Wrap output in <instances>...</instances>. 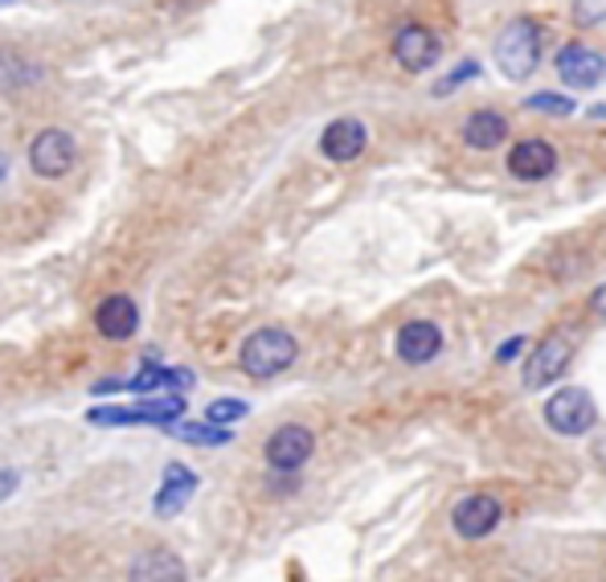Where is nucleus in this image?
<instances>
[{
  "label": "nucleus",
  "mask_w": 606,
  "mask_h": 582,
  "mask_svg": "<svg viewBox=\"0 0 606 582\" xmlns=\"http://www.w3.org/2000/svg\"><path fill=\"white\" fill-rule=\"evenodd\" d=\"M300 357V345H295V336L288 328H255V333L242 341V349H238V365H242L246 378H279L283 369H291Z\"/></svg>",
  "instance_id": "nucleus-1"
},
{
  "label": "nucleus",
  "mask_w": 606,
  "mask_h": 582,
  "mask_svg": "<svg viewBox=\"0 0 606 582\" xmlns=\"http://www.w3.org/2000/svg\"><path fill=\"white\" fill-rule=\"evenodd\" d=\"M541 37H545V30L537 25L533 17H517V21H508L505 30H500L491 54H496V66H500V74H505L508 83H524L537 71Z\"/></svg>",
  "instance_id": "nucleus-2"
},
{
  "label": "nucleus",
  "mask_w": 606,
  "mask_h": 582,
  "mask_svg": "<svg viewBox=\"0 0 606 582\" xmlns=\"http://www.w3.org/2000/svg\"><path fill=\"white\" fill-rule=\"evenodd\" d=\"M545 422L558 435H586L598 422V407L582 386H562L545 398Z\"/></svg>",
  "instance_id": "nucleus-3"
},
{
  "label": "nucleus",
  "mask_w": 606,
  "mask_h": 582,
  "mask_svg": "<svg viewBox=\"0 0 606 582\" xmlns=\"http://www.w3.org/2000/svg\"><path fill=\"white\" fill-rule=\"evenodd\" d=\"M185 414V398L181 394H164V398H148V402H136V407H99L90 410V422L95 427H140V422H152V427H169Z\"/></svg>",
  "instance_id": "nucleus-4"
},
{
  "label": "nucleus",
  "mask_w": 606,
  "mask_h": 582,
  "mask_svg": "<svg viewBox=\"0 0 606 582\" xmlns=\"http://www.w3.org/2000/svg\"><path fill=\"white\" fill-rule=\"evenodd\" d=\"M574 362V345L565 336H545L541 345H533L529 362H524V390H545L558 378H565V369Z\"/></svg>",
  "instance_id": "nucleus-5"
},
{
  "label": "nucleus",
  "mask_w": 606,
  "mask_h": 582,
  "mask_svg": "<svg viewBox=\"0 0 606 582\" xmlns=\"http://www.w3.org/2000/svg\"><path fill=\"white\" fill-rule=\"evenodd\" d=\"M312 452H316V435L307 427H300V422H283L267 439V464L274 472H300L312 460Z\"/></svg>",
  "instance_id": "nucleus-6"
},
{
  "label": "nucleus",
  "mask_w": 606,
  "mask_h": 582,
  "mask_svg": "<svg viewBox=\"0 0 606 582\" xmlns=\"http://www.w3.org/2000/svg\"><path fill=\"white\" fill-rule=\"evenodd\" d=\"M30 164H33V173L45 176V181L66 176L74 169V136L62 128L37 131L30 144Z\"/></svg>",
  "instance_id": "nucleus-7"
},
{
  "label": "nucleus",
  "mask_w": 606,
  "mask_h": 582,
  "mask_svg": "<svg viewBox=\"0 0 606 582\" xmlns=\"http://www.w3.org/2000/svg\"><path fill=\"white\" fill-rule=\"evenodd\" d=\"M439 54H443V45H439L434 30H426L419 21H405L402 30L393 33V58H398L402 71H410V74L431 71L434 62H439Z\"/></svg>",
  "instance_id": "nucleus-8"
},
{
  "label": "nucleus",
  "mask_w": 606,
  "mask_h": 582,
  "mask_svg": "<svg viewBox=\"0 0 606 582\" xmlns=\"http://www.w3.org/2000/svg\"><path fill=\"white\" fill-rule=\"evenodd\" d=\"M500 517H505V505H500L496 496H488V493L463 496L459 505L451 509V525H455V534H459V538H467V541L488 538L491 529L500 525Z\"/></svg>",
  "instance_id": "nucleus-9"
},
{
  "label": "nucleus",
  "mask_w": 606,
  "mask_h": 582,
  "mask_svg": "<svg viewBox=\"0 0 606 582\" xmlns=\"http://www.w3.org/2000/svg\"><path fill=\"white\" fill-rule=\"evenodd\" d=\"M558 74H562L565 87L574 90H591L598 87V78L606 74V58L598 54V50H591V45H562V54H558Z\"/></svg>",
  "instance_id": "nucleus-10"
},
{
  "label": "nucleus",
  "mask_w": 606,
  "mask_h": 582,
  "mask_svg": "<svg viewBox=\"0 0 606 582\" xmlns=\"http://www.w3.org/2000/svg\"><path fill=\"white\" fill-rule=\"evenodd\" d=\"M365 148H369V131H365L361 119H353V116L333 119V123L324 128V136H320V152L336 164L357 161Z\"/></svg>",
  "instance_id": "nucleus-11"
},
{
  "label": "nucleus",
  "mask_w": 606,
  "mask_h": 582,
  "mask_svg": "<svg viewBox=\"0 0 606 582\" xmlns=\"http://www.w3.org/2000/svg\"><path fill=\"white\" fill-rule=\"evenodd\" d=\"M185 562L181 553L169 546H152V550L136 553L128 567V582H185Z\"/></svg>",
  "instance_id": "nucleus-12"
},
{
  "label": "nucleus",
  "mask_w": 606,
  "mask_h": 582,
  "mask_svg": "<svg viewBox=\"0 0 606 582\" xmlns=\"http://www.w3.org/2000/svg\"><path fill=\"white\" fill-rule=\"evenodd\" d=\"M558 169V148L549 140H520L512 152H508V173L517 181H545Z\"/></svg>",
  "instance_id": "nucleus-13"
},
{
  "label": "nucleus",
  "mask_w": 606,
  "mask_h": 582,
  "mask_svg": "<svg viewBox=\"0 0 606 582\" xmlns=\"http://www.w3.org/2000/svg\"><path fill=\"white\" fill-rule=\"evenodd\" d=\"M443 353V333L431 321H410L398 328V357L405 365H426Z\"/></svg>",
  "instance_id": "nucleus-14"
},
{
  "label": "nucleus",
  "mask_w": 606,
  "mask_h": 582,
  "mask_svg": "<svg viewBox=\"0 0 606 582\" xmlns=\"http://www.w3.org/2000/svg\"><path fill=\"white\" fill-rule=\"evenodd\" d=\"M95 328H99L107 341H128L140 328V308L131 295H107L99 308H95Z\"/></svg>",
  "instance_id": "nucleus-15"
},
{
  "label": "nucleus",
  "mask_w": 606,
  "mask_h": 582,
  "mask_svg": "<svg viewBox=\"0 0 606 582\" xmlns=\"http://www.w3.org/2000/svg\"><path fill=\"white\" fill-rule=\"evenodd\" d=\"M193 493H197V476H193L185 464H169L164 467V484H160V493L152 505H156L160 517H173V513L185 509Z\"/></svg>",
  "instance_id": "nucleus-16"
},
{
  "label": "nucleus",
  "mask_w": 606,
  "mask_h": 582,
  "mask_svg": "<svg viewBox=\"0 0 606 582\" xmlns=\"http://www.w3.org/2000/svg\"><path fill=\"white\" fill-rule=\"evenodd\" d=\"M508 140V119L500 111H476V116L463 123V144L476 148V152H491V148H500Z\"/></svg>",
  "instance_id": "nucleus-17"
},
{
  "label": "nucleus",
  "mask_w": 606,
  "mask_h": 582,
  "mask_svg": "<svg viewBox=\"0 0 606 582\" xmlns=\"http://www.w3.org/2000/svg\"><path fill=\"white\" fill-rule=\"evenodd\" d=\"M173 431L176 439H188V443H197V448H221V443H230V431H226V427H214V422H181Z\"/></svg>",
  "instance_id": "nucleus-18"
},
{
  "label": "nucleus",
  "mask_w": 606,
  "mask_h": 582,
  "mask_svg": "<svg viewBox=\"0 0 606 582\" xmlns=\"http://www.w3.org/2000/svg\"><path fill=\"white\" fill-rule=\"evenodd\" d=\"M524 111H541V116H574V99L558 95V90H537L524 99Z\"/></svg>",
  "instance_id": "nucleus-19"
},
{
  "label": "nucleus",
  "mask_w": 606,
  "mask_h": 582,
  "mask_svg": "<svg viewBox=\"0 0 606 582\" xmlns=\"http://www.w3.org/2000/svg\"><path fill=\"white\" fill-rule=\"evenodd\" d=\"M246 414H250V407H246L242 398H217V402H209V407H205V422L226 427V431H230V422L246 419Z\"/></svg>",
  "instance_id": "nucleus-20"
},
{
  "label": "nucleus",
  "mask_w": 606,
  "mask_h": 582,
  "mask_svg": "<svg viewBox=\"0 0 606 582\" xmlns=\"http://www.w3.org/2000/svg\"><path fill=\"white\" fill-rule=\"evenodd\" d=\"M467 78H479V62H459V66H455V71L447 74V78H443V83H439V87H434V95H451V90L455 87H463V83H467Z\"/></svg>",
  "instance_id": "nucleus-21"
},
{
  "label": "nucleus",
  "mask_w": 606,
  "mask_h": 582,
  "mask_svg": "<svg viewBox=\"0 0 606 582\" xmlns=\"http://www.w3.org/2000/svg\"><path fill=\"white\" fill-rule=\"evenodd\" d=\"M603 17H606V0H598V4L577 0V4H574V21H577V25H598Z\"/></svg>",
  "instance_id": "nucleus-22"
},
{
  "label": "nucleus",
  "mask_w": 606,
  "mask_h": 582,
  "mask_svg": "<svg viewBox=\"0 0 606 582\" xmlns=\"http://www.w3.org/2000/svg\"><path fill=\"white\" fill-rule=\"evenodd\" d=\"M524 345H529L524 336H512V341H505V345L496 349V362L505 365V362H512V357H520V349H524Z\"/></svg>",
  "instance_id": "nucleus-23"
},
{
  "label": "nucleus",
  "mask_w": 606,
  "mask_h": 582,
  "mask_svg": "<svg viewBox=\"0 0 606 582\" xmlns=\"http://www.w3.org/2000/svg\"><path fill=\"white\" fill-rule=\"evenodd\" d=\"M17 484H21V476H17L13 467H0V500H9L17 493Z\"/></svg>",
  "instance_id": "nucleus-24"
},
{
  "label": "nucleus",
  "mask_w": 606,
  "mask_h": 582,
  "mask_svg": "<svg viewBox=\"0 0 606 582\" xmlns=\"http://www.w3.org/2000/svg\"><path fill=\"white\" fill-rule=\"evenodd\" d=\"M591 312L606 321V283H603V288H594V291H591Z\"/></svg>",
  "instance_id": "nucleus-25"
},
{
  "label": "nucleus",
  "mask_w": 606,
  "mask_h": 582,
  "mask_svg": "<svg viewBox=\"0 0 606 582\" xmlns=\"http://www.w3.org/2000/svg\"><path fill=\"white\" fill-rule=\"evenodd\" d=\"M591 116H594V119H606V103H603V107H594Z\"/></svg>",
  "instance_id": "nucleus-26"
}]
</instances>
